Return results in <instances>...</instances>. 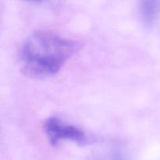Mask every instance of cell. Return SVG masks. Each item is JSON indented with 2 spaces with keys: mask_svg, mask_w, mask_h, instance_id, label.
Listing matches in <instances>:
<instances>
[{
  "mask_svg": "<svg viewBox=\"0 0 160 160\" xmlns=\"http://www.w3.org/2000/svg\"><path fill=\"white\" fill-rule=\"evenodd\" d=\"M74 51L72 41L51 31H38L25 39L19 59L25 73L45 78L57 73Z\"/></svg>",
  "mask_w": 160,
  "mask_h": 160,
  "instance_id": "obj_1",
  "label": "cell"
},
{
  "mask_svg": "<svg viewBox=\"0 0 160 160\" xmlns=\"http://www.w3.org/2000/svg\"><path fill=\"white\" fill-rule=\"evenodd\" d=\"M44 131L50 143L56 145L62 141H72L84 145L89 142V138L78 127L69 124L56 117L47 119L44 123Z\"/></svg>",
  "mask_w": 160,
  "mask_h": 160,
  "instance_id": "obj_2",
  "label": "cell"
},
{
  "mask_svg": "<svg viewBox=\"0 0 160 160\" xmlns=\"http://www.w3.org/2000/svg\"><path fill=\"white\" fill-rule=\"evenodd\" d=\"M139 12L143 23L146 25H152L160 13V1L141 2Z\"/></svg>",
  "mask_w": 160,
  "mask_h": 160,
  "instance_id": "obj_3",
  "label": "cell"
},
{
  "mask_svg": "<svg viewBox=\"0 0 160 160\" xmlns=\"http://www.w3.org/2000/svg\"><path fill=\"white\" fill-rule=\"evenodd\" d=\"M104 160H123V159L120 155H118L117 153H112L107 156Z\"/></svg>",
  "mask_w": 160,
  "mask_h": 160,
  "instance_id": "obj_4",
  "label": "cell"
}]
</instances>
